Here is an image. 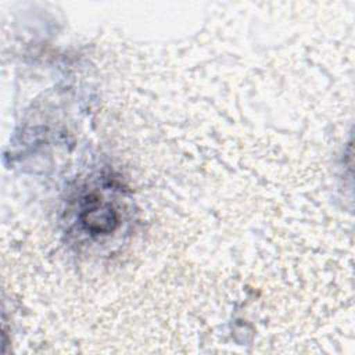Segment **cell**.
<instances>
[{
  "label": "cell",
  "mask_w": 355,
  "mask_h": 355,
  "mask_svg": "<svg viewBox=\"0 0 355 355\" xmlns=\"http://www.w3.org/2000/svg\"><path fill=\"white\" fill-rule=\"evenodd\" d=\"M82 222L94 233H107L116 225V214L114 209L103 201L101 197H87V202L82 211Z\"/></svg>",
  "instance_id": "obj_1"
}]
</instances>
